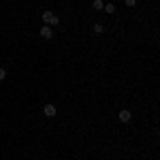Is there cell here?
<instances>
[{
  "instance_id": "obj_1",
  "label": "cell",
  "mask_w": 160,
  "mask_h": 160,
  "mask_svg": "<svg viewBox=\"0 0 160 160\" xmlns=\"http://www.w3.org/2000/svg\"><path fill=\"white\" fill-rule=\"evenodd\" d=\"M58 22H60V19H58V17H56V15H53L51 11H45V13H43V24H47V26H56Z\"/></svg>"
},
{
  "instance_id": "obj_2",
  "label": "cell",
  "mask_w": 160,
  "mask_h": 160,
  "mask_svg": "<svg viewBox=\"0 0 160 160\" xmlns=\"http://www.w3.org/2000/svg\"><path fill=\"white\" fill-rule=\"evenodd\" d=\"M38 34H41L43 38H51V37H53V30H51L47 24H43V28L38 30Z\"/></svg>"
},
{
  "instance_id": "obj_3",
  "label": "cell",
  "mask_w": 160,
  "mask_h": 160,
  "mask_svg": "<svg viewBox=\"0 0 160 160\" xmlns=\"http://www.w3.org/2000/svg\"><path fill=\"white\" fill-rule=\"evenodd\" d=\"M118 118H120L122 122H130V118H132V115H130V111H128V109H122L120 113H118Z\"/></svg>"
},
{
  "instance_id": "obj_4",
  "label": "cell",
  "mask_w": 160,
  "mask_h": 160,
  "mask_svg": "<svg viewBox=\"0 0 160 160\" xmlns=\"http://www.w3.org/2000/svg\"><path fill=\"white\" fill-rule=\"evenodd\" d=\"M45 115H47V118H53V115H56V107H53V105H45Z\"/></svg>"
},
{
  "instance_id": "obj_5",
  "label": "cell",
  "mask_w": 160,
  "mask_h": 160,
  "mask_svg": "<svg viewBox=\"0 0 160 160\" xmlns=\"http://www.w3.org/2000/svg\"><path fill=\"white\" fill-rule=\"evenodd\" d=\"M92 7H94L96 11H100V9H102L105 4H102V0H94V2H92Z\"/></svg>"
},
{
  "instance_id": "obj_6",
  "label": "cell",
  "mask_w": 160,
  "mask_h": 160,
  "mask_svg": "<svg viewBox=\"0 0 160 160\" xmlns=\"http://www.w3.org/2000/svg\"><path fill=\"white\" fill-rule=\"evenodd\" d=\"M94 32H96V34H102V32H105L102 24H94Z\"/></svg>"
},
{
  "instance_id": "obj_7",
  "label": "cell",
  "mask_w": 160,
  "mask_h": 160,
  "mask_svg": "<svg viewBox=\"0 0 160 160\" xmlns=\"http://www.w3.org/2000/svg\"><path fill=\"white\" fill-rule=\"evenodd\" d=\"M102 9H105V11H107V13H115V7H113V4H105Z\"/></svg>"
},
{
  "instance_id": "obj_8",
  "label": "cell",
  "mask_w": 160,
  "mask_h": 160,
  "mask_svg": "<svg viewBox=\"0 0 160 160\" xmlns=\"http://www.w3.org/2000/svg\"><path fill=\"white\" fill-rule=\"evenodd\" d=\"M137 4V0H126V7H128V9H130V7H135Z\"/></svg>"
},
{
  "instance_id": "obj_9",
  "label": "cell",
  "mask_w": 160,
  "mask_h": 160,
  "mask_svg": "<svg viewBox=\"0 0 160 160\" xmlns=\"http://www.w3.org/2000/svg\"><path fill=\"white\" fill-rule=\"evenodd\" d=\"M4 77H7V71H4V68H0V81H2Z\"/></svg>"
}]
</instances>
